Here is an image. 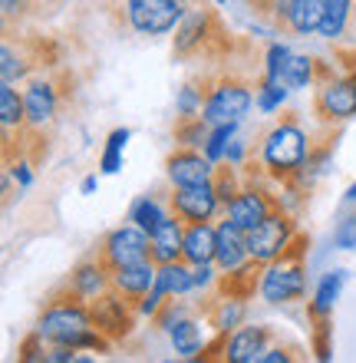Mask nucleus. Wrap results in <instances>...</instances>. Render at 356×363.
Here are the masks:
<instances>
[{
  "mask_svg": "<svg viewBox=\"0 0 356 363\" xmlns=\"http://www.w3.org/2000/svg\"><path fill=\"white\" fill-rule=\"evenodd\" d=\"M310 238L307 235H294L290 245L284 248L280 258L264 264V277H260V294L268 304H284V301H297L307 291V274H304V251H307Z\"/></svg>",
  "mask_w": 356,
  "mask_h": 363,
  "instance_id": "obj_1",
  "label": "nucleus"
},
{
  "mask_svg": "<svg viewBox=\"0 0 356 363\" xmlns=\"http://www.w3.org/2000/svg\"><path fill=\"white\" fill-rule=\"evenodd\" d=\"M86 297H79L73 287H69V297H53L43 311L37 324V334L47 340V344H67L76 350L79 337L86 334L93 324V314H89V304H83Z\"/></svg>",
  "mask_w": 356,
  "mask_h": 363,
  "instance_id": "obj_2",
  "label": "nucleus"
},
{
  "mask_svg": "<svg viewBox=\"0 0 356 363\" xmlns=\"http://www.w3.org/2000/svg\"><path fill=\"white\" fill-rule=\"evenodd\" d=\"M307 152H310L307 133L297 123H280L260 143V162L274 179H297Z\"/></svg>",
  "mask_w": 356,
  "mask_h": 363,
  "instance_id": "obj_3",
  "label": "nucleus"
},
{
  "mask_svg": "<svg viewBox=\"0 0 356 363\" xmlns=\"http://www.w3.org/2000/svg\"><path fill=\"white\" fill-rule=\"evenodd\" d=\"M254 96H258V89L251 93V86L244 79H234V77L218 79V83H212V89L205 93V109H202L205 123L208 125L241 123V119L251 113Z\"/></svg>",
  "mask_w": 356,
  "mask_h": 363,
  "instance_id": "obj_4",
  "label": "nucleus"
},
{
  "mask_svg": "<svg viewBox=\"0 0 356 363\" xmlns=\"http://www.w3.org/2000/svg\"><path fill=\"white\" fill-rule=\"evenodd\" d=\"M294 235H297L294 221H290L280 208H270L268 218L248 231V255L254 261H260V264H270L274 258L284 255V248L290 245Z\"/></svg>",
  "mask_w": 356,
  "mask_h": 363,
  "instance_id": "obj_5",
  "label": "nucleus"
},
{
  "mask_svg": "<svg viewBox=\"0 0 356 363\" xmlns=\"http://www.w3.org/2000/svg\"><path fill=\"white\" fill-rule=\"evenodd\" d=\"M182 0H125V20L135 33L159 37L182 23Z\"/></svg>",
  "mask_w": 356,
  "mask_h": 363,
  "instance_id": "obj_6",
  "label": "nucleus"
},
{
  "mask_svg": "<svg viewBox=\"0 0 356 363\" xmlns=\"http://www.w3.org/2000/svg\"><path fill=\"white\" fill-rule=\"evenodd\" d=\"M152 251V238H149V231L139 228V225H122L103 241V251H99V258L103 264L109 268V274L116 268H125V264H135V261H145L152 258L149 255Z\"/></svg>",
  "mask_w": 356,
  "mask_h": 363,
  "instance_id": "obj_7",
  "label": "nucleus"
},
{
  "mask_svg": "<svg viewBox=\"0 0 356 363\" xmlns=\"http://www.w3.org/2000/svg\"><path fill=\"white\" fill-rule=\"evenodd\" d=\"M89 314H93V324L96 330L109 337V340H119L132 330V307H129V297L119 294L116 287H106L103 294H96L89 301Z\"/></svg>",
  "mask_w": 356,
  "mask_h": 363,
  "instance_id": "obj_8",
  "label": "nucleus"
},
{
  "mask_svg": "<svg viewBox=\"0 0 356 363\" xmlns=\"http://www.w3.org/2000/svg\"><path fill=\"white\" fill-rule=\"evenodd\" d=\"M212 37H224L222 23H218V17L202 4L198 10L185 13L178 30H175V53H178V57H192V53H198L202 47H208Z\"/></svg>",
  "mask_w": 356,
  "mask_h": 363,
  "instance_id": "obj_9",
  "label": "nucleus"
},
{
  "mask_svg": "<svg viewBox=\"0 0 356 363\" xmlns=\"http://www.w3.org/2000/svg\"><path fill=\"white\" fill-rule=\"evenodd\" d=\"M218 205H222V199H218L212 182H205V185H175L172 191V211L185 225L208 221L218 211Z\"/></svg>",
  "mask_w": 356,
  "mask_h": 363,
  "instance_id": "obj_10",
  "label": "nucleus"
},
{
  "mask_svg": "<svg viewBox=\"0 0 356 363\" xmlns=\"http://www.w3.org/2000/svg\"><path fill=\"white\" fill-rule=\"evenodd\" d=\"M317 116L323 119H353L356 116V69L340 79H330L317 89Z\"/></svg>",
  "mask_w": 356,
  "mask_h": 363,
  "instance_id": "obj_11",
  "label": "nucleus"
},
{
  "mask_svg": "<svg viewBox=\"0 0 356 363\" xmlns=\"http://www.w3.org/2000/svg\"><path fill=\"white\" fill-rule=\"evenodd\" d=\"M165 169H168V179L172 185H205V182L214 179V165L208 155H202L192 145H182L175 149L168 159H165Z\"/></svg>",
  "mask_w": 356,
  "mask_h": 363,
  "instance_id": "obj_12",
  "label": "nucleus"
},
{
  "mask_svg": "<svg viewBox=\"0 0 356 363\" xmlns=\"http://www.w3.org/2000/svg\"><path fill=\"white\" fill-rule=\"evenodd\" d=\"M23 106H27V129L30 133H40V129H47L53 123V116H57V86H53V79H43L37 77L23 89Z\"/></svg>",
  "mask_w": 356,
  "mask_h": 363,
  "instance_id": "obj_13",
  "label": "nucleus"
},
{
  "mask_svg": "<svg viewBox=\"0 0 356 363\" xmlns=\"http://www.w3.org/2000/svg\"><path fill=\"white\" fill-rule=\"evenodd\" d=\"M270 208H274V201H270L264 191H258V189H241L238 195H234V199L224 205V218L231 221V225H238V228L251 231L254 225H260V221L268 218Z\"/></svg>",
  "mask_w": 356,
  "mask_h": 363,
  "instance_id": "obj_14",
  "label": "nucleus"
},
{
  "mask_svg": "<svg viewBox=\"0 0 356 363\" xmlns=\"http://www.w3.org/2000/svg\"><path fill=\"white\" fill-rule=\"evenodd\" d=\"M155 277H159V264L152 258H145V261H135V264H125V268L113 271V287H116L119 294L129 297V301H142L155 287Z\"/></svg>",
  "mask_w": 356,
  "mask_h": 363,
  "instance_id": "obj_15",
  "label": "nucleus"
},
{
  "mask_svg": "<svg viewBox=\"0 0 356 363\" xmlns=\"http://www.w3.org/2000/svg\"><path fill=\"white\" fill-rule=\"evenodd\" d=\"M268 340H270V330L268 327H241L228 337L224 344V360L228 363H254L264 357L268 350Z\"/></svg>",
  "mask_w": 356,
  "mask_h": 363,
  "instance_id": "obj_16",
  "label": "nucleus"
},
{
  "mask_svg": "<svg viewBox=\"0 0 356 363\" xmlns=\"http://www.w3.org/2000/svg\"><path fill=\"white\" fill-rule=\"evenodd\" d=\"M248 258H251L248 255V231L224 218L222 225H218V251H214V264H218L222 271H234V268H241Z\"/></svg>",
  "mask_w": 356,
  "mask_h": 363,
  "instance_id": "obj_17",
  "label": "nucleus"
},
{
  "mask_svg": "<svg viewBox=\"0 0 356 363\" xmlns=\"http://www.w3.org/2000/svg\"><path fill=\"white\" fill-rule=\"evenodd\" d=\"M152 238V261L155 264H168V261H178L182 258V245H185V221L175 215V218H168L165 215L162 221H159V228L149 235Z\"/></svg>",
  "mask_w": 356,
  "mask_h": 363,
  "instance_id": "obj_18",
  "label": "nucleus"
},
{
  "mask_svg": "<svg viewBox=\"0 0 356 363\" xmlns=\"http://www.w3.org/2000/svg\"><path fill=\"white\" fill-rule=\"evenodd\" d=\"M214 251H218V228H212L208 221H192L185 228L182 258L188 264H212Z\"/></svg>",
  "mask_w": 356,
  "mask_h": 363,
  "instance_id": "obj_19",
  "label": "nucleus"
},
{
  "mask_svg": "<svg viewBox=\"0 0 356 363\" xmlns=\"http://www.w3.org/2000/svg\"><path fill=\"white\" fill-rule=\"evenodd\" d=\"M260 277H264V264L248 258L241 268L224 271L222 281H218V291H222L224 297H241V301H248V297L260 287Z\"/></svg>",
  "mask_w": 356,
  "mask_h": 363,
  "instance_id": "obj_20",
  "label": "nucleus"
},
{
  "mask_svg": "<svg viewBox=\"0 0 356 363\" xmlns=\"http://www.w3.org/2000/svg\"><path fill=\"white\" fill-rule=\"evenodd\" d=\"M69 287H73L79 297L93 301V297L103 294L106 287H113V274H109V268L103 264V258L86 261V264H79L76 268V274L69 277Z\"/></svg>",
  "mask_w": 356,
  "mask_h": 363,
  "instance_id": "obj_21",
  "label": "nucleus"
},
{
  "mask_svg": "<svg viewBox=\"0 0 356 363\" xmlns=\"http://www.w3.org/2000/svg\"><path fill=\"white\" fill-rule=\"evenodd\" d=\"M0 125H4V143L13 139V129L27 125V106H23V96L13 89V83L0 86Z\"/></svg>",
  "mask_w": 356,
  "mask_h": 363,
  "instance_id": "obj_22",
  "label": "nucleus"
},
{
  "mask_svg": "<svg viewBox=\"0 0 356 363\" xmlns=\"http://www.w3.org/2000/svg\"><path fill=\"white\" fill-rule=\"evenodd\" d=\"M343 281H347V271H330L317 284V294H314V304H310V317L314 320H327L333 314V304H337L340 291H343Z\"/></svg>",
  "mask_w": 356,
  "mask_h": 363,
  "instance_id": "obj_23",
  "label": "nucleus"
},
{
  "mask_svg": "<svg viewBox=\"0 0 356 363\" xmlns=\"http://www.w3.org/2000/svg\"><path fill=\"white\" fill-rule=\"evenodd\" d=\"M172 344H175V354L182 357H198L205 347V334H202V324H195L188 317H178L172 327Z\"/></svg>",
  "mask_w": 356,
  "mask_h": 363,
  "instance_id": "obj_24",
  "label": "nucleus"
},
{
  "mask_svg": "<svg viewBox=\"0 0 356 363\" xmlns=\"http://www.w3.org/2000/svg\"><path fill=\"white\" fill-rule=\"evenodd\" d=\"M155 284L162 287L168 297L188 294V291L195 287V271L185 268L182 261H168V264H159V277H155Z\"/></svg>",
  "mask_w": 356,
  "mask_h": 363,
  "instance_id": "obj_25",
  "label": "nucleus"
},
{
  "mask_svg": "<svg viewBox=\"0 0 356 363\" xmlns=\"http://www.w3.org/2000/svg\"><path fill=\"white\" fill-rule=\"evenodd\" d=\"M241 317H244V301L241 297H218V301H212V311H208V320H212V327L218 330V334H228V330H234V327L241 324Z\"/></svg>",
  "mask_w": 356,
  "mask_h": 363,
  "instance_id": "obj_26",
  "label": "nucleus"
},
{
  "mask_svg": "<svg viewBox=\"0 0 356 363\" xmlns=\"http://www.w3.org/2000/svg\"><path fill=\"white\" fill-rule=\"evenodd\" d=\"M350 7H353V0H327V13H323V23H320V37L337 40L340 33L347 30Z\"/></svg>",
  "mask_w": 356,
  "mask_h": 363,
  "instance_id": "obj_27",
  "label": "nucleus"
},
{
  "mask_svg": "<svg viewBox=\"0 0 356 363\" xmlns=\"http://www.w3.org/2000/svg\"><path fill=\"white\" fill-rule=\"evenodd\" d=\"M165 218V211H162V205L155 199H139V201H132V211H129V221H135L139 228H145L149 235H152L155 228H159V221Z\"/></svg>",
  "mask_w": 356,
  "mask_h": 363,
  "instance_id": "obj_28",
  "label": "nucleus"
},
{
  "mask_svg": "<svg viewBox=\"0 0 356 363\" xmlns=\"http://www.w3.org/2000/svg\"><path fill=\"white\" fill-rule=\"evenodd\" d=\"M280 79H284L290 89L310 86V79H314V60H310V57H294V53H290L287 67H284V77H280Z\"/></svg>",
  "mask_w": 356,
  "mask_h": 363,
  "instance_id": "obj_29",
  "label": "nucleus"
},
{
  "mask_svg": "<svg viewBox=\"0 0 356 363\" xmlns=\"http://www.w3.org/2000/svg\"><path fill=\"white\" fill-rule=\"evenodd\" d=\"M284 99H287V86H284L280 79H270V77L260 79V89H258V109L260 113H274Z\"/></svg>",
  "mask_w": 356,
  "mask_h": 363,
  "instance_id": "obj_30",
  "label": "nucleus"
},
{
  "mask_svg": "<svg viewBox=\"0 0 356 363\" xmlns=\"http://www.w3.org/2000/svg\"><path fill=\"white\" fill-rule=\"evenodd\" d=\"M214 191H218V199H222V205H228V201L234 199L241 191V182H238V172H234V165H222V169H214V179H212Z\"/></svg>",
  "mask_w": 356,
  "mask_h": 363,
  "instance_id": "obj_31",
  "label": "nucleus"
},
{
  "mask_svg": "<svg viewBox=\"0 0 356 363\" xmlns=\"http://www.w3.org/2000/svg\"><path fill=\"white\" fill-rule=\"evenodd\" d=\"M129 139V129H116V133H109V143H106V152H103V172L113 175L119 172V165H122V145Z\"/></svg>",
  "mask_w": 356,
  "mask_h": 363,
  "instance_id": "obj_32",
  "label": "nucleus"
},
{
  "mask_svg": "<svg viewBox=\"0 0 356 363\" xmlns=\"http://www.w3.org/2000/svg\"><path fill=\"white\" fill-rule=\"evenodd\" d=\"M234 125H238V123L212 125V133H208V143H205V155H208L212 162H218V159H222V155H224V143H231Z\"/></svg>",
  "mask_w": 356,
  "mask_h": 363,
  "instance_id": "obj_33",
  "label": "nucleus"
},
{
  "mask_svg": "<svg viewBox=\"0 0 356 363\" xmlns=\"http://www.w3.org/2000/svg\"><path fill=\"white\" fill-rule=\"evenodd\" d=\"M175 109H178V116H202L205 109V93L195 86H185L182 93H178V103H175Z\"/></svg>",
  "mask_w": 356,
  "mask_h": 363,
  "instance_id": "obj_34",
  "label": "nucleus"
},
{
  "mask_svg": "<svg viewBox=\"0 0 356 363\" xmlns=\"http://www.w3.org/2000/svg\"><path fill=\"white\" fill-rule=\"evenodd\" d=\"M333 241H337V248H343V251L356 248V215H350V218L340 221V228H337V235H333Z\"/></svg>",
  "mask_w": 356,
  "mask_h": 363,
  "instance_id": "obj_35",
  "label": "nucleus"
},
{
  "mask_svg": "<svg viewBox=\"0 0 356 363\" xmlns=\"http://www.w3.org/2000/svg\"><path fill=\"white\" fill-rule=\"evenodd\" d=\"M30 4H33V0H0V7H4V20L10 23V20L20 17V13H23Z\"/></svg>",
  "mask_w": 356,
  "mask_h": 363,
  "instance_id": "obj_36",
  "label": "nucleus"
},
{
  "mask_svg": "<svg viewBox=\"0 0 356 363\" xmlns=\"http://www.w3.org/2000/svg\"><path fill=\"white\" fill-rule=\"evenodd\" d=\"M212 264H195V287H212Z\"/></svg>",
  "mask_w": 356,
  "mask_h": 363,
  "instance_id": "obj_37",
  "label": "nucleus"
},
{
  "mask_svg": "<svg viewBox=\"0 0 356 363\" xmlns=\"http://www.w3.org/2000/svg\"><path fill=\"white\" fill-rule=\"evenodd\" d=\"M287 360H294V354H287V350L274 347V350H264V357H260L258 363H287Z\"/></svg>",
  "mask_w": 356,
  "mask_h": 363,
  "instance_id": "obj_38",
  "label": "nucleus"
},
{
  "mask_svg": "<svg viewBox=\"0 0 356 363\" xmlns=\"http://www.w3.org/2000/svg\"><path fill=\"white\" fill-rule=\"evenodd\" d=\"M10 172H13V179L20 182V185H30V165L20 159V162H10Z\"/></svg>",
  "mask_w": 356,
  "mask_h": 363,
  "instance_id": "obj_39",
  "label": "nucleus"
},
{
  "mask_svg": "<svg viewBox=\"0 0 356 363\" xmlns=\"http://www.w3.org/2000/svg\"><path fill=\"white\" fill-rule=\"evenodd\" d=\"M248 4H254V10H260V13H270V7H274V0H248Z\"/></svg>",
  "mask_w": 356,
  "mask_h": 363,
  "instance_id": "obj_40",
  "label": "nucleus"
},
{
  "mask_svg": "<svg viewBox=\"0 0 356 363\" xmlns=\"http://www.w3.org/2000/svg\"><path fill=\"white\" fill-rule=\"evenodd\" d=\"M89 191H96V175H89V179L83 182V195H89Z\"/></svg>",
  "mask_w": 356,
  "mask_h": 363,
  "instance_id": "obj_41",
  "label": "nucleus"
},
{
  "mask_svg": "<svg viewBox=\"0 0 356 363\" xmlns=\"http://www.w3.org/2000/svg\"><path fill=\"white\" fill-rule=\"evenodd\" d=\"M347 199H350V201H356V185H350V191H347Z\"/></svg>",
  "mask_w": 356,
  "mask_h": 363,
  "instance_id": "obj_42",
  "label": "nucleus"
},
{
  "mask_svg": "<svg viewBox=\"0 0 356 363\" xmlns=\"http://www.w3.org/2000/svg\"><path fill=\"white\" fill-rule=\"evenodd\" d=\"M214 4H224V0H214Z\"/></svg>",
  "mask_w": 356,
  "mask_h": 363,
  "instance_id": "obj_43",
  "label": "nucleus"
}]
</instances>
